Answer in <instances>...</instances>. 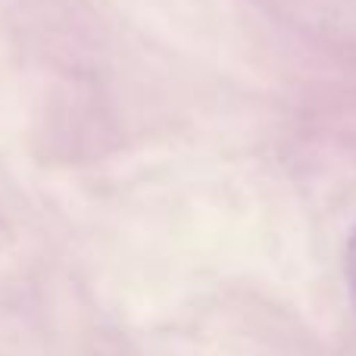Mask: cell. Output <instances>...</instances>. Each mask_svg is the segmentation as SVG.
Here are the masks:
<instances>
[{"label":"cell","instance_id":"1","mask_svg":"<svg viewBox=\"0 0 356 356\" xmlns=\"http://www.w3.org/2000/svg\"><path fill=\"white\" fill-rule=\"evenodd\" d=\"M347 278H350V291H353V300H356V234L350 241V253H347Z\"/></svg>","mask_w":356,"mask_h":356}]
</instances>
